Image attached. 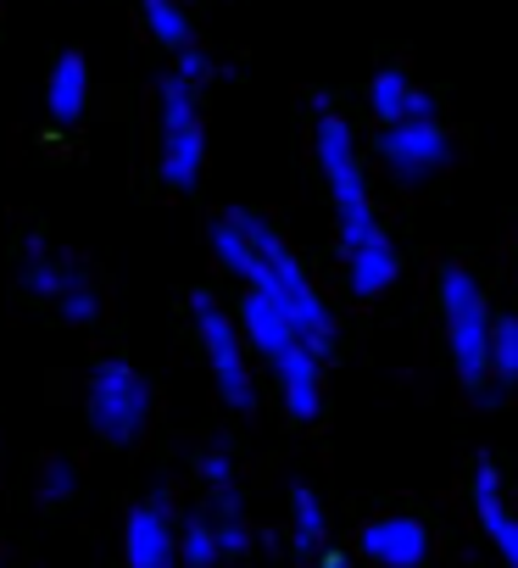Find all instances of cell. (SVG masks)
Here are the masks:
<instances>
[{
    "mask_svg": "<svg viewBox=\"0 0 518 568\" xmlns=\"http://www.w3.org/2000/svg\"><path fill=\"white\" fill-rule=\"evenodd\" d=\"M212 256L245 284V291L268 296L318 357L335 352V318H329V307L318 296V284L307 278V267L296 262V251L280 240V229L268 217H256L245 206L240 212H223L212 223Z\"/></svg>",
    "mask_w": 518,
    "mask_h": 568,
    "instance_id": "6da1fadb",
    "label": "cell"
},
{
    "mask_svg": "<svg viewBox=\"0 0 518 568\" xmlns=\"http://www.w3.org/2000/svg\"><path fill=\"white\" fill-rule=\"evenodd\" d=\"M313 145H318V168H324L329 195H335L346 278H352L357 296H379V291H390V278H396V251H390V234L379 229V217L368 206V184H363V162H357L352 129H346V118L329 112V101H318Z\"/></svg>",
    "mask_w": 518,
    "mask_h": 568,
    "instance_id": "7a4b0ae2",
    "label": "cell"
},
{
    "mask_svg": "<svg viewBox=\"0 0 518 568\" xmlns=\"http://www.w3.org/2000/svg\"><path fill=\"white\" fill-rule=\"evenodd\" d=\"M18 291H23L34 307H45L57 324H68V329H90V324L106 313V291H101L95 267H90L79 251L51 245L45 234H29V240H23Z\"/></svg>",
    "mask_w": 518,
    "mask_h": 568,
    "instance_id": "3957f363",
    "label": "cell"
},
{
    "mask_svg": "<svg viewBox=\"0 0 518 568\" xmlns=\"http://www.w3.org/2000/svg\"><path fill=\"white\" fill-rule=\"evenodd\" d=\"M240 335H245V346H256V352H263V357L274 363L291 418H318V402H324L318 363H324V357L296 335V324H291L268 296L245 291V296H240Z\"/></svg>",
    "mask_w": 518,
    "mask_h": 568,
    "instance_id": "277c9868",
    "label": "cell"
},
{
    "mask_svg": "<svg viewBox=\"0 0 518 568\" xmlns=\"http://www.w3.org/2000/svg\"><path fill=\"white\" fill-rule=\"evenodd\" d=\"M201 168H206L201 101H195V90L179 73H167L156 84V179L173 195H190L201 184Z\"/></svg>",
    "mask_w": 518,
    "mask_h": 568,
    "instance_id": "5b68a950",
    "label": "cell"
},
{
    "mask_svg": "<svg viewBox=\"0 0 518 568\" xmlns=\"http://www.w3.org/2000/svg\"><path fill=\"white\" fill-rule=\"evenodd\" d=\"M84 418L95 429V440L106 446H134L151 424V379L123 363V357H101L84 374Z\"/></svg>",
    "mask_w": 518,
    "mask_h": 568,
    "instance_id": "8992f818",
    "label": "cell"
},
{
    "mask_svg": "<svg viewBox=\"0 0 518 568\" xmlns=\"http://www.w3.org/2000/svg\"><path fill=\"white\" fill-rule=\"evenodd\" d=\"M190 318H195V335H201V352H206V368H212V385H217L223 407L251 413V407H256V385H251V363H245L240 318H228L223 302L206 296V291L190 296Z\"/></svg>",
    "mask_w": 518,
    "mask_h": 568,
    "instance_id": "52a82bcc",
    "label": "cell"
},
{
    "mask_svg": "<svg viewBox=\"0 0 518 568\" xmlns=\"http://www.w3.org/2000/svg\"><path fill=\"white\" fill-rule=\"evenodd\" d=\"M440 302H446V335H451L457 374H463V385H479L490 374V313H485V296L468 278V267L440 273Z\"/></svg>",
    "mask_w": 518,
    "mask_h": 568,
    "instance_id": "ba28073f",
    "label": "cell"
},
{
    "mask_svg": "<svg viewBox=\"0 0 518 568\" xmlns=\"http://www.w3.org/2000/svg\"><path fill=\"white\" fill-rule=\"evenodd\" d=\"M123 562H129V568H179V529H173L167 496H151V501L129 507Z\"/></svg>",
    "mask_w": 518,
    "mask_h": 568,
    "instance_id": "9c48e42d",
    "label": "cell"
},
{
    "mask_svg": "<svg viewBox=\"0 0 518 568\" xmlns=\"http://www.w3.org/2000/svg\"><path fill=\"white\" fill-rule=\"evenodd\" d=\"M379 156H385V168H390L396 179H429V173H440V162H446V134L435 129V118H429V123L407 118V123H390V129L379 134Z\"/></svg>",
    "mask_w": 518,
    "mask_h": 568,
    "instance_id": "30bf717a",
    "label": "cell"
},
{
    "mask_svg": "<svg viewBox=\"0 0 518 568\" xmlns=\"http://www.w3.org/2000/svg\"><path fill=\"white\" fill-rule=\"evenodd\" d=\"M45 112L57 129H79L90 112V57L84 51H62L45 73Z\"/></svg>",
    "mask_w": 518,
    "mask_h": 568,
    "instance_id": "8fae6325",
    "label": "cell"
},
{
    "mask_svg": "<svg viewBox=\"0 0 518 568\" xmlns=\"http://www.w3.org/2000/svg\"><path fill=\"white\" fill-rule=\"evenodd\" d=\"M363 551L374 562H390V568H413L424 557V529L413 518H379L363 529Z\"/></svg>",
    "mask_w": 518,
    "mask_h": 568,
    "instance_id": "7c38bea8",
    "label": "cell"
},
{
    "mask_svg": "<svg viewBox=\"0 0 518 568\" xmlns=\"http://www.w3.org/2000/svg\"><path fill=\"white\" fill-rule=\"evenodd\" d=\"M140 18H145V34H151L162 51L184 57V51L195 45V34H190V12L179 7V0H140Z\"/></svg>",
    "mask_w": 518,
    "mask_h": 568,
    "instance_id": "4fadbf2b",
    "label": "cell"
},
{
    "mask_svg": "<svg viewBox=\"0 0 518 568\" xmlns=\"http://www.w3.org/2000/svg\"><path fill=\"white\" fill-rule=\"evenodd\" d=\"M206 524H212L223 557H240V551L251 546V529H245V513H240L234 485H228V490H212V501H206Z\"/></svg>",
    "mask_w": 518,
    "mask_h": 568,
    "instance_id": "5bb4252c",
    "label": "cell"
},
{
    "mask_svg": "<svg viewBox=\"0 0 518 568\" xmlns=\"http://www.w3.org/2000/svg\"><path fill=\"white\" fill-rule=\"evenodd\" d=\"M479 518H485L490 540L501 546V557L518 568V524H512L507 507H501V490H496V468H490V463L479 468Z\"/></svg>",
    "mask_w": 518,
    "mask_h": 568,
    "instance_id": "9a60e30c",
    "label": "cell"
},
{
    "mask_svg": "<svg viewBox=\"0 0 518 568\" xmlns=\"http://www.w3.org/2000/svg\"><path fill=\"white\" fill-rule=\"evenodd\" d=\"M413 84L402 79V73H379L374 79V90H368V101H374V118H385V129L390 123H407V112H413Z\"/></svg>",
    "mask_w": 518,
    "mask_h": 568,
    "instance_id": "2e32d148",
    "label": "cell"
},
{
    "mask_svg": "<svg viewBox=\"0 0 518 568\" xmlns=\"http://www.w3.org/2000/svg\"><path fill=\"white\" fill-rule=\"evenodd\" d=\"M217 535L206 524V513H195L184 529H179V568H217Z\"/></svg>",
    "mask_w": 518,
    "mask_h": 568,
    "instance_id": "e0dca14e",
    "label": "cell"
},
{
    "mask_svg": "<svg viewBox=\"0 0 518 568\" xmlns=\"http://www.w3.org/2000/svg\"><path fill=\"white\" fill-rule=\"evenodd\" d=\"M490 374L501 385L518 379V318L512 313L507 318H490Z\"/></svg>",
    "mask_w": 518,
    "mask_h": 568,
    "instance_id": "ac0fdd59",
    "label": "cell"
},
{
    "mask_svg": "<svg viewBox=\"0 0 518 568\" xmlns=\"http://www.w3.org/2000/svg\"><path fill=\"white\" fill-rule=\"evenodd\" d=\"M79 490V468H73V457H45L40 463V501H68Z\"/></svg>",
    "mask_w": 518,
    "mask_h": 568,
    "instance_id": "d6986e66",
    "label": "cell"
},
{
    "mask_svg": "<svg viewBox=\"0 0 518 568\" xmlns=\"http://www.w3.org/2000/svg\"><path fill=\"white\" fill-rule=\"evenodd\" d=\"M291 540H296V551H318V540H324V507H318L313 490H296V529H291Z\"/></svg>",
    "mask_w": 518,
    "mask_h": 568,
    "instance_id": "ffe728a7",
    "label": "cell"
},
{
    "mask_svg": "<svg viewBox=\"0 0 518 568\" xmlns=\"http://www.w3.org/2000/svg\"><path fill=\"white\" fill-rule=\"evenodd\" d=\"M173 73H179V79H184L190 90H201V84H212V73H217V62H212L206 51H195V45H190V51L179 57V68H173Z\"/></svg>",
    "mask_w": 518,
    "mask_h": 568,
    "instance_id": "44dd1931",
    "label": "cell"
},
{
    "mask_svg": "<svg viewBox=\"0 0 518 568\" xmlns=\"http://www.w3.org/2000/svg\"><path fill=\"white\" fill-rule=\"evenodd\" d=\"M201 479H206L212 490H228V479H234V463H228V452H223V446H212V452L201 457Z\"/></svg>",
    "mask_w": 518,
    "mask_h": 568,
    "instance_id": "7402d4cb",
    "label": "cell"
},
{
    "mask_svg": "<svg viewBox=\"0 0 518 568\" xmlns=\"http://www.w3.org/2000/svg\"><path fill=\"white\" fill-rule=\"evenodd\" d=\"M318 568H346V557H324V562H318Z\"/></svg>",
    "mask_w": 518,
    "mask_h": 568,
    "instance_id": "603a6c76",
    "label": "cell"
},
{
    "mask_svg": "<svg viewBox=\"0 0 518 568\" xmlns=\"http://www.w3.org/2000/svg\"><path fill=\"white\" fill-rule=\"evenodd\" d=\"M179 7H184V0H179Z\"/></svg>",
    "mask_w": 518,
    "mask_h": 568,
    "instance_id": "cb8c5ba5",
    "label": "cell"
}]
</instances>
